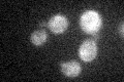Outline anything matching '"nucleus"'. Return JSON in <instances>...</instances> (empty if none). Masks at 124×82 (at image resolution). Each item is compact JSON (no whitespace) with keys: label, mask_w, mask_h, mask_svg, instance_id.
Segmentation results:
<instances>
[{"label":"nucleus","mask_w":124,"mask_h":82,"mask_svg":"<svg viewBox=\"0 0 124 82\" xmlns=\"http://www.w3.org/2000/svg\"><path fill=\"white\" fill-rule=\"evenodd\" d=\"M121 36H123V23H121Z\"/></svg>","instance_id":"obj_6"},{"label":"nucleus","mask_w":124,"mask_h":82,"mask_svg":"<svg viewBox=\"0 0 124 82\" xmlns=\"http://www.w3.org/2000/svg\"><path fill=\"white\" fill-rule=\"evenodd\" d=\"M49 28L54 34H62L66 31L68 27L67 19L62 14H56L49 21Z\"/></svg>","instance_id":"obj_3"},{"label":"nucleus","mask_w":124,"mask_h":82,"mask_svg":"<svg viewBox=\"0 0 124 82\" xmlns=\"http://www.w3.org/2000/svg\"><path fill=\"white\" fill-rule=\"evenodd\" d=\"M48 39V35H46V31L44 30H36L31 34V37H30V40L31 42L36 45V46H40L45 43Z\"/></svg>","instance_id":"obj_5"},{"label":"nucleus","mask_w":124,"mask_h":82,"mask_svg":"<svg viewBox=\"0 0 124 82\" xmlns=\"http://www.w3.org/2000/svg\"><path fill=\"white\" fill-rule=\"evenodd\" d=\"M101 18L94 10H87L82 14L80 19V26L84 32L88 34L97 33L101 28Z\"/></svg>","instance_id":"obj_1"},{"label":"nucleus","mask_w":124,"mask_h":82,"mask_svg":"<svg viewBox=\"0 0 124 82\" xmlns=\"http://www.w3.org/2000/svg\"><path fill=\"white\" fill-rule=\"evenodd\" d=\"M79 56L81 60L84 62H91L97 56V45L95 41L93 40H86L84 41L80 46Z\"/></svg>","instance_id":"obj_2"},{"label":"nucleus","mask_w":124,"mask_h":82,"mask_svg":"<svg viewBox=\"0 0 124 82\" xmlns=\"http://www.w3.org/2000/svg\"><path fill=\"white\" fill-rule=\"evenodd\" d=\"M61 71L67 77H77L81 74V65L76 61L66 62L61 64Z\"/></svg>","instance_id":"obj_4"}]
</instances>
